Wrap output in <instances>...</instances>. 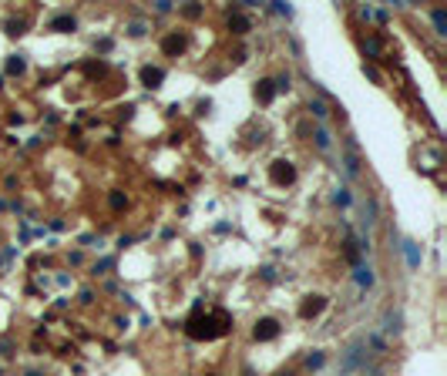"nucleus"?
Instances as JSON below:
<instances>
[{"label":"nucleus","instance_id":"nucleus-7","mask_svg":"<svg viewBox=\"0 0 447 376\" xmlns=\"http://www.w3.org/2000/svg\"><path fill=\"white\" fill-rule=\"evenodd\" d=\"M256 98L262 101V104H269V101L276 98V84H272V81H269V78H262V81H259V84H256Z\"/></svg>","mask_w":447,"mask_h":376},{"label":"nucleus","instance_id":"nucleus-15","mask_svg":"<svg viewBox=\"0 0 447 376\" xmlns=\"http://www.w3.org/2000/svg\"><path fill=\"white\" fill-rule=\"evenodd\" d=\"M24 57H11V64H7V74H24Z\"/></svg>","mask_w":447,"mask_h":376},{"label":"nucleus","instance_id":"nucleus-18","mask_svg":"<svg viewBox=\"0 0 447 376\" xmlns=\"http://www.w3.org/2000/svg\"><path fill=\"white\" fill-rule=\"evenodd\" d=\"M347 171H350V175H360V161H357V155H353V151L347 155Z\"/></svg>","mask_w":447,"mask_h":376},{"label":"nucleus","instance_id":"nucleus-4","mask_svg":"<svg viewBox=\"0 0 447 376\" xmlns=\"http://www.w3.org/2000/svg\"><path fill=\"white\" fill-rule=\"evenodd\" d=\"M323 309H326V299H323V296H310V299L300 306V316H303V319H310V316H320Z\"/></svg>","mask_w":447,"mask_h":376},{"label":"nucleus","instance_id":"nucleus-16","mask_svg":"<svg viewBox=\"0 0 447 376\" xmlns=\"http://www.w3.org/2000/svg\"><path fill=\"white\" fill-rule=\"evenodd\" d=\"M108 202H111V209H114V212H121L124 205H128V199H124L121 192H111V199H108Z\"/></svg>","mask_w":447,"mask_h":376},{"label":"nucleus","instance_id":"nucleus-2","mask_svg":"<svg viewBox=\"0 0 447 376\" xmlns=\"http://www.w3.org/2000/svg\"><path fill=\"white\" fill-rule=\"evenodd\" d=\"M269 178H272V185H292L296 168H292L289 161H272V168H269Z\"/></svg>","mask_w":447,"mask_h":376},{"label":"nucleus","instance_id":"nucleus-21","mask_svg":"<svg viewBox=\"0 0 447 376\" xmlns=\"http://www.w3.org/2000/svg\"><path fill=\"white\" fill-rule=\"evenodd\" d=\"M333 199H336V205H350V195H347V188H340V192H336Z\"/></svg>","mask_w":447,"mask_h":376},{"label":"nucleus","instance_id":"nucleus-8","mask_svg":"<svg viewBox=\"0 0 447 376\" xmlns=\"http://www.w3.org/2000/svg\"><path fill=\"white\" fill-rule=\"evenodd\" d=\"M229 27H232V31H235V34H246V31H249V27H252V21H249L246 14H239V11H232V14H229Z\"/></svg>","mask_w":447,"mask_h":376},{"label":"nucleus","instance_id":"nucleus-1","mask_svg":"<svg viewBox=\"0 0 447 376\" xmlns=\"http://www.w3.org/2000/svg\"><path fill=\"white\" fill-rule=\"evenodd\" d=\"M219 319H222V316H219ZM219 319H212V316H205V322H202V319H192L189 332L195 336V339H212V336H222L225 329H222V326H215Z\"/></svg>","mask_w":447,"mask_h":376},{"label":"nucleus","instance_id":"nucleus-6","mask_svg":"<svg viewBox=\"0 0 447 376\" xmlns=\"http://www.w3.org/2000/svg\"><path fill=\"white\" fill-rule=\"evenodd\" d=\"M162 81H165V71H162V67H141V84H145V88H158V84H162Z\"/></svg>","mask_w":447,"mask_h":376},{"label":"nucleus","instance_id":"nucleus-12","mask_svg":"<svg viewBox=\"0 0 447 376\" xmlns=\"http://www.w3.org/2000/svg\"><path fill=\"white\" fill-rule=\"evenodd\" d=\"M310 111H313L316 118H326V114H330V108H326V101H323V98H316V101H310Z\"/></svg>","mask_w":447,"mask_h":376},{"label":"nucleus","instance_id":"nucleus-9","mask_svg":"<svg viewBox=\"0 0 447 376\" xmlns=\"http://www.w3.org/2000/svg\"><path fill=\"white\" fill-rule=\"evenodd\" d=\"M363 54H370V57H380V54H383V44L377 41V37H363Z\"/></svg>","mask_w":447,"mask_h":376},{"label":"nucleus","instance_id":"nucleus-10","mask_svg":"<svg viewBox=\"0 0 447 376\" xmlns=\"http://www.w3.org/2000/svg\"><path fill=\"white\" fill-rule=\"evenodd\" d=\"M51 27H54V31H61V34H67V31H74V27H78V24H74V17H54V21H51Z\"/></svg>","mask_w":447,"mask_h":376},{"label":"nucleus","instance_id":"nucleus-14","mask_svg":"<svg viewBox=\"0 0 447 376\" xmlns=\"http://www.w3.org/2000/svg\"><path fill=\"white\" fill-rule=\"evenodd\" d=\"M357 282H360V286H373V272H370L367 266H360L357 269Z\"/></svg>","mask_w":447,"mask_h":376},{"label":"nucleus","instance_id":"nucleus-17","mask_svg":"<svg viewBox=\"0 0 447 376\" xmlns=\"http://www.w3.org/2000/svg\"><path fill=\"white\" fill-rule=\"evenodd\" d=\"M434 27H437V34H447V24H444V11L437 7L434 11Z\"/></svg>","mask_w":447,"mask_h":376},{"label":"nucleus","instance_id":"nucleus-19","mask_svg":"<svg viewBox=\"0 0 447 376\" xmlns=\"http://www.w3.org/2000/svg\"><path fill=\"white\" fill-rule=\"evenodd\" d=\"M7 34H11V37L24 34V21H7Z\"/></svg>","mask_w":447,"mask_h":376},{"label":"nucleus","instance_id":"nucleus-24","mask_svg":"<svg viewBox=\"0 0 447 376\" xmlns=\"http://www.w3.org/2000/svg\"><path fill=\"white\" fill-rule=\"evenodd\" d=\"M0 376H4V369H0Z\"/></svg>","mask_w":447,"mask_h":376},{"label":"nucleus","instance_id":"nucleus-3","mask_svg":"<svg viewBox=\"0 0 447 376\" xmlns=\"http://www.w3.org/2000/svg\"><path fill=\"white\" fill-rule=\"evenodd\" d=\"M252 336H256V339H276V336H279V322L276 319H259Z\"/></svg>","mask_w":447,"mask_h":376},{"label":"nucleus","instance_id":"nucleus-20","mask_svg":"<svg viewBox=\"0 0 447 376\" xmlns=\"http://www.w3.org/2000/svg\"><path fill=\"white\" fill-rule=\"evenodd\" d=\"M306 366H310V369L323 366V353H310V356H306Z\"/></svg>","mask_w":447,"mask_h":376},{"label":"nucleus","instance_id":"nucleus-23","mask_svg":"<svg viewBox=\"0 0 447 376\" xmlns=\"http://www.w3.org/2000/svg\"><path fill=\"white\" fill-rule=\"evenodd\" d=\"M24 376H41V373H37V369H27V373H24Z\"/></svg>","mask_w":447,"mask_h":376},{"label":"nucleus","instance_id":"nucleus-13","mask_svg":"<svg viewBox=\"0 0 447 376\" xmlns=\"http://www.w3.org/2000/svg\"><path fill=\"white\" fill-rule=\"evenodd\" d=\"M313 141H316V148H323V151H326V148H330V141H333V138H330V131H326V128H320V131L313 134Z\"/></svg>","mask_w":447,"mask_h":376},{"label":"nucleus","instance_id":"nucleus-11","mask_svg":"<svg viewBox=\"0 0 447 376\" xmlns=\"http://www.w3.org/2000/svg\"><path fill=\"white\" fill-rule=\"evenodd\" d=\"M383 329L387 332H400V312H387V316H383Z\"/></svg>","mask_w":447,"mask_h":376},{"label":"nucleus","instance_id":"nucleus-22","mask_svg":"<svg viewBox=\"0 0 447 376\" xmlns=\"http://www.w3.org/2000/svg\"><path fill=\"white\" fill-rule=\"evenodd\" d=\"M0 356H14V346L11 343H0Z\"/></svg>","mask_w":447,"mask_h":376},{"label":"nucleus","instance_id":"nucleus-5","mask_svg":"<svg viewBox=\"0 0 447 376\" xmlns=\"http://www.w3.org/2000/svg\"><path fill=\"white\" fill-rule=\"evenodd\" d=\"M162 51H165V54H172V57L182 54V51H185V34H179V31L168 34L165 41H162Z\"/></svg>","mask_w":447,"mask_h":376}]
</instances>
